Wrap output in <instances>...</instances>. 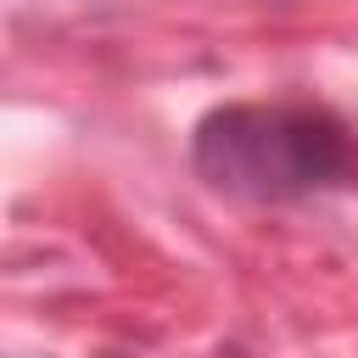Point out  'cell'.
I'll return each mask as SVG.
<instances>
[{
	"label": "cell",
	"instance_id": "cell-1",
	"mask_svg": "<svg viewBox=\"0 0 358 358\" xmlns=\"http://www.w3.org/2000/svg\"><path fill=\"white\" fill-rule=\"evenodd\" d=\"M336 162H341V140L313 112L235 106L201 129V168L235 190H257V196L302 190L319 185Z\"/></svg>",
	"mask_w": 358,
	"mask_h": 358
}]
</instances>
